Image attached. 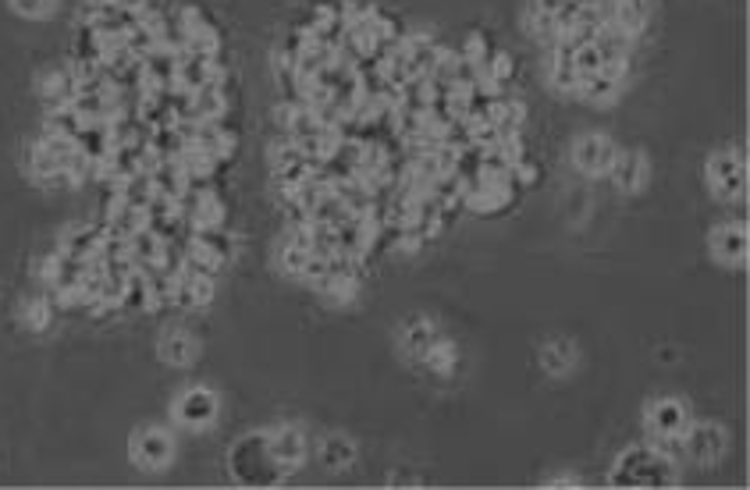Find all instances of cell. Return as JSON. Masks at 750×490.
Masks as SVG:
<instances>
[{
    "mask_svg": "<svg viewBox=\"0 0 750 490\" xmlns=\"http://www.w3.org/2000/svg\"><path fill=\"white\" fill-rule=\"evenodd\" d=\"M676 480H679L676 459L651 448V444H637V448L623 451L615 459V466L608 469V483L612 487H676Z\"/></svg>",
    "mask_w": 750,
    "mask_h": 490,
    "instance_id": "cell-1",
    "label": "cell"
},
{
    "mask_svg": "<svg viewBox=\"0 0 750 490\" xmlns=\"http://www.w3.org/2000/svg\"><path fill=\"white\" fill-rule=\"evenodd\" d=\"M694 416H690V405L679 402V398H658L644 409V427H647V444L665 455H683V434L690 430Z\"/></svg>",
    "mask_w": 750,
    "mask_h": 490,
    "instance_id": "cell-2",
    "label": "cell"
},
{
    "mask_svg": "<svg viewBox=\"0 0 750 490\" xmlns=\"http://www.w3.org/2000/svg\"><path fill=\"white\" fill-rule=\"evenodd\" d=\"M232 476L239 483H253V487H271L274 480L285 476V469L274 462L271 444H267V430L264 434H249L235 444L232 451Z\"/></svg>",
    "mask_w": 750,
    "mask_h": 490,
    "instance_id": "cell-3",
    "label": "cell"
},
{
    "mask_svg": "<svg viewBox=\"0 0 750 490\" xmlns=\"http://www.w3.org/2000/svg\"><path fill=\"white\" fill-rule=\"evenodd\" d=\"M704 182L708 192L722 203H740L747 196V164L736 150H719L711 153L704 164Z\"/></svg>",
    "mask_w": 750,
    "mask_h": 490,
    "instance_id": "cell-4",
    "label": "cell"
},
{
    "mask_svg": "<svg viewBox=\"0 0 750 490\" xmlns=\"http://www.w3.org/2000/svg\"><path fill=\"white\" fill-rule=\"evenodd\" d=\"M128 451H132V462H136L139 469L160 473V469H168L171 462H175V437L160 427H143L132 434Z\"/></svg>",
    "mask_w": 750,
    "mask_h": 490,
    "instance_id": "cell-5",
    "label": "cell"
},
{
    "mask_svg": "<svg viewBox=\"0 0 750 490\" xmlns=\"http://www.w3.org/2000/svg\"><path fill=\"white\" fill-rule=\"evenodd\" d=\"M615 153H619V146L612 143V135L583 132L573 143V164L587 178H608V171L615 164Z\"/></svg>",
    "mask_w": 750,
    "mask_h": 490,
    "instance_id": "cell-6",
    "label": "cell"
},
{
    "mask_svg": "<svg viewBox=\"0 0 750 490\" xmlns=\"http://www.w3.org/2000/svg\"><path fill=\"white\" fill-rule=\"evenodd\" d=\"M82 22H89L104 36H128L139 25V4H132V0H93Z\"/></svg>",
    "mask_w": 750,
    "mask_h": 490,
    "instance_id": "cell-7",
    "label": "cell"
},
{
    "mask_svg": "<svg viewBox=\"0 0 750 490\" xmlns=\"http://www.w3.org/2000/svg\"><path fill=\"white\" fill-rule=\"evenodd\" d=\"M729 437L719 423H690V430L683 434V455H687L694 466H715V462L726 455Z\"/></svg>",
    "mask_w": 750,
    "mask_h": 490,
    "instance_id": "cell-8",
    "label": "cell"
},
{
    "mask_svg": "<svg viewBox=\"0 0 750 490\" xmlns=\"http://www.w3.org/2000/svg\"><path fill=\"white\" fill-rule=\"evenodd\" d=\"M217 412H221V402H217V395L210 388H189L178 395L175 409H171V416H175L178 427L185 430H207L210 423L217 419Z\"/></svg>",
    "mask_w": 750,
    "mask_h": 490,
    "instance_id": "cell-9",
    "label": "cell"
},
{
    "mask_svg": "<svg viewBox=\"0 0 750 490\" xmlns=\"http://www.w3.org/2000/svg\"><path fill=\"white\" fill-rule=\"evenodd\" d=\"M708 249H711V260L722 263V267H743L747 263V249H750V238H747V224H719L711 231L708 238Z\"/></svg>",
    "mask_w": 750,
    "mask_h": 490,
    "instance_id": "cell-10",
    "label": "cell"
},
{
    "mask_svg": "<svg viewBox=\"0 0 750 490\" xmlns=\"http://www.w3.org/2000/svg\"><path fill=\"white\" fill-rule=\"evenodd\" d=\"M402 50H406L409 75H413V79H431L441 54H445V47L434 40L431 32H409V36H402Z\"/></svg>",
    "mask_w": 750,
    "mask_h": 490,
    "instance_id": "cell-11",
    "label": "cell"
},
{
    "mask_svg": "<svg viewBox=\"0 0 750 490\" xmlns=\"http://www.w3.org/2000/svg\"><path fill=\"white\" fill-rule=\"evenodd\" d=\"M626 68H630V64H608V68H601V72L580 75V89H576V96H583L587 103H612L615 96L623 93Z\"/></svg>",
    "mask_w": 750,
    "mask_h": 490,
    "instance_id": "cell-12",
    "label": "cell"
},
{
    "mask_svg": "<svg viewBox=\"0 0 750 490\" xmlns=\"http://www.w3.org/2000/svg\"><path fill=\"white\" fill-rule=\"evenodd\" d=\"M267 444H271L274 462L285 469V476L296 473V469L306 462V437H303V430H296V427L267 430Z\"/></svg>",
    "mask_w": 750,
    "mask_h": 490,
    "instance_id": "cell-13",
    "label": "cell"
},
{
    "mask_svg": "<svg viewBox=\"0 0 750 490\" xmlns=\"http://www.w3.org/2000/svg\"><path fill=\"white\" fill-rule=\"evenodd\" d=\"M548 79L559 93L576 96L580 89V72H576V50L566 40H555L548 47Z\"/></svg>",
    "mask_w": 750,
    "mask_h": 490,
    "instance_id": "cell-14",
    "label": "cell"
},
{
    "mask_svg": "<svg viewBox=\"0 0 750 490\" xmlns=\"http://www.w3.org/2000/svg\"><path fill=\"white\" fill-rule=\"evenodd\" d=\"M608 178H612V185L619 192L633 196V192H640L647 185V157L640 150H619Z\"/></svg>",
    "mask_w": 750,
    "mask_h": 490,
    "instance_id": "cell-15",
    "label": "cell"
},
{
    "mask_svg": "<svg viewBox=\"0 0 750 490\" xmlns=\"http://www.w3.org/2000/svg\"><path fill=\"white\" fill-rule=\"evenodd\" d=\"M217 75H221V64H217V57L192 54V50H182V54H178V75H175L178 89H189V93H196L200 86L214 82Z\"/></svg>",
    "mask_w": 750,
    "mask_h": 490,
    "instance_id": "cell-16",
    "label": "cell"
},
{
    "mask_svg": "<svg viewBox=\"0 0 750 490\" xmlns=\"http://www.w3.org/2000/svg\"><path fill=\"white\" fill-rule=\"evenodd\" d=\"M75 146L79 153L89 160V164H107L114 153V132H111V121H86L75 135Z\"/></svg>",
    "mask_w": 750,
    "mask_h": 490,
    "instance_id": "cell-17",
    "label": "cell"
},
{
    "mask_svg": "<svg viewBox=\"0 0 750 490\" xmlns=\"http://www.w3.org/2000/svg\"><path fill=\"white\" fill-rule=\"evenodd\" d=\"M157 356H160V363H168V366H189L200 359V338L192 331H185V327H175V331H168L160 338Z\"/></svg>",
    "mask_w": 750,
    "mask_h": 490,
    "instance_id": "cell-18",
    "label": "cell"
},
{
    "mask_svg": "<svg viewBox=\"0 0 750 490\" xmlns=\"http://www.w3.org/2000/svg\"><path fill=\"white\" fill-rule=\"evenodd\" d=\"M100 245H104V228H96V224H72L61 235V242H57V253L75 256V260H93L100 253Z\"/></svg>",
    "mask_w": 750,
    "mask_h": 490,
    "instance_id": "cell-19",
    "label": "cell"
},
{
    "mask_svg": "<svg viewBox=\"0 0 750 490\" xmlns=\"http://www.w3.org/2000/svg\"><path fill=\"white\" fill-rule=\"evenodd\" d=\"M175 75H178V54L171 47L160 43L153 54L143 57V79L146 86L153 89H175Z\"/></svg>",
    "mask_w": 750,
    "mask_h": 490,
    "instance_id": "cell-20",
    "label": "cell"
},
{
    "mask_svg": "<svg viewBox=\"0 0 750 490\" xmlns=\"http://www.w3.org/2000/svg\"><path fill=\"white\" fill-rule=\"evenodd\" d=\"M221 79L224 75H217L214 82H207V86H200L192 93V118L196 121H224V114H228V93H224Z\"/></svg>",
    "mask_w": 750,
    "mask_h": 490,
    "instance_id": "cell-21",
    "label": "cell"
},
{
    "mask_svg": "<svg viewBox=\"0 0 750 490\" xmlns=\"http://www.w3.org/2000/svg\"><path fill=\"white\" fill-rule=\"evenodd\" d=\"M29 171H32V178H36L40 185H47V189H75L72 174L64 171V167L57 164L40 143L32 146V153H29Z\"/></svg>",
    "mask_w": 750,
    "mask_h": 490,
    "instance_id": "cell-22",
    "label": "cell"
},
{
    "mask_svg": "<svg viewBox=\"0 0 750 490\" xmlns=\"http://www.w3.org/2000/svg\"><path fill=\"white\" fill-rule=\"evenodd\" d=\"M75 93H79V82H75V72H72V68H57V72L43 75L40 96H43V103H47V111H57V107H68V103L75 100Z\"/></svg>",
    "mask_w": 750,
    "mask_h": 490,
    "instance_id": "cell-23",
    "label": "cell"
},
{
    "mask_svg": "<svg viewBox=\"0 0 750 490\" xmlns=\"http://www.w3.org/2000/svg\"><path fill=\"white\" fill-rule=\"evenodd\" d=\"M438 338H441L438 324H434V320H427V317H413L406 327H402V348H406V356H413V359L427 356Z\"/></svg>",
    "mask_w": 750,
    "mask_h": 490,
    "instance_id": "cell-24",
    "label": "cell"
},
{
    "mask_svg": "<svg viewBox=\"0 0 750 490\" xmlns=\"http://www.w3.org/2000/svg\"><path fill=\"white\" fill-rule=\"evenodd\" d=\"M541 366L548 377H566L576 366V345L566 338H551L541 345Z\"/></svg>",
    "mask_w": 750,
    "mask_h": 490,
    "instance_id": "cell-25",
    "label": "cell"
},
{
    "mask_svg": "<svg viewBox=\"0 0 750 490\" xmlns=\"http://www.w3.org/2000/svg\"><path fill=\"white\" fill-rule=\"evenodd\" d=\"M647 18H651V0H619V4H615L612 25L619 32H626L630 40H637L640 32H644Z\"/></svg>",
    "mask_w": 750,
    "mask_h": 490,
    "instance_id": "cell-26",
    "label": "cell"
},
{
    "mask_svg": "<svg viewBox=\"0 0 750 490\" xmlns=\"http://www.w3.org/2000/svg\"><path fill=\"white\" fill-rule=\"evenodd\" d=\"M356 462V444L345 434H328L320 441V466L331 469V473H342Z\"/></svg>",
    "mask_w": 750,
    "mask_h": 490,
    "instance_id": "cell-27",
    "label": "cell"
},
{
    "mask_svg": "<svg viewBox=\"0 0 750 490\" xmlns=\"http://www.w3.org/2000/svg\"><path fill=\"white\" fill-rule=\"evenodd\" d=\"M72 107L82 114V121H111L114 114V96L111 89L107 93H75Z\"/></svg>",
    "mask_w": 750,
    "mask_h": 490,
    "instance_id": "cell-28",
    "label": "cell"
},
{
    "mask_svg": "<svg viewBox=\"0 0 750 490\" xmlns=\"http://www.w3.org/2000/svg\"><path fill=\"white\" fill-rule=\"evenodd\" d=\"M75 61H86V64L104 61V32H96L89 22H82L79 32H75Z\"/></svg>",
    "mask_w": 750,
    "mask_h": 490,
    "instance_id": "cell-29",
    "label": "cell"
},
{
    "mask_svg": "<svg viewBox=\"0 0 750 490\" xmlns=\"http://www.w3.org/2000/svg\"><path fill=\"white\" fill-rule=\"evenodd\" d=\"M192 238H196L200 245H207L210 253H214L217 260L224 263V267L232 263V256H235V238L228 235L224 228H200V231H192Z\"/></svg>",
    "mask_w": 750,
    "mask_h": 490,
    "instance_id": "cell-30",
    "label": "cell"
},
{
    "mask_svg": "<svg viewBox=\"0 0 750 490\" xmlns=\"http://www.w3.org/2000/svg\"><path fill=\"white\" fill-rule=\"evenodd\" d=\"M118 309H128V313H143V309H150V285H146V277L132 274L125 285V295H121V306Z\"/></svg>",
    "mask_w": 750,
    "mask_h": 490,
    "instance_id": "cell-31",
    "label": "cell"
},
{
    "mask_svg": "<svg viewBox=\"0 0 750 490\" xmlns=\"http://www.w3.org/2000/svg\"><path fill=\"white\" fill-rule=\"evenodd\" d=\"M512 75H516V64H512V57L505 54V50H495V54L484 61V79L491 82V86L505 89L512 82Z\"/></svg>",
    "mask_w": 750,
    "mask_h": 490,
    "instance_id": "cell-32",
    "label": "cell"
},
{
    "mask_svg": "<svg viewBox=\"0 0 750 490\" xmlns=\"http://www.w3.org/2000/svg\"><path fill=\"white\" fill-rule=\"evenodd\" d=\"M82 125H86V121H82V114L75 111L72 103H68V107H57V111L47 114V132L68 135V139H75Z\"/></svg>",
    "mask_w": 750,
    "mask_h": 490,
    "instance_id": "cell-33",
    "label": "cell"
},
{
    "mask_svg": "<svg viewBox=\"0 0 750 490\" xmlns=\"http://www.w3.org/2000/svg\"><path fill=\"white\" fill-rule=\"evenodd\" d=\"M455 359H459V348H455L452 341L438 338L431 345V352H427L420 363H427V370H434V373H452L455 370Z\"/></svg>",
    "mask_w": 750,
    "mask_h": 490,
    "instance_id": "cell-34",
    "label": "cell"
},
{
    "mask_svg": "<svg viewBox=\"0 0 750 490\" xmlns=\"http://www.w3.org/2000/svg\"><path fill=\"white\" fill-rule=\"evenodd\" d=\"M150 146H153V150H157L164 160H175L178 153L185 150L182 135L175 132V125H160V128H153V132H150Z\"/></svg>",
    "mask_w": 750,
    "mask_h": 490,
    "instance_id": "cell-35",
    "label": "cell"
},
{
    "mask_svg": "<svg viewBox=\"0 0 750 490\" xmlns=\"http://www.w3.org/2000/svg\"><path fill=\"white\" fill-rule=\"evenodd\" d=\"M125 47H128V54H132V57H139V61H143L146 54H153V50L160 47V36H157V32H153V29H146L143 22H139L136 29H132V32H128V36H125Z\"/></svg>",
    "mask_w": 750,
    "mask_h": 490,
    "instance_id": "cell-36",
    "label": "cell"
},
{
    "mask_svg": "<svg viewBox=\"0 0 750 490\" xmlns=\"http://www.w3.org/2000/svg\"><path fill=\"white\" fill-rule=\"evenodd\" d=\"M278 256H281V270L285 274H292V277H299L303 274V267H306V260H310V249H303V245H296V242H281V249H278Z\"/></svg>",
    "mask_w": 750,
    "mask_h": 490,
    "instance_id": "cell-37",
    "label": "cell"
},
{
    "mask_svg": "<svg viewBox=\"0 0 750 490\" xmlns=\"http://www.w3.org/2000/svg\"><path fill=\"white\" fill-rule=\"evenodd\" d=\"M50 320H54V306H50L47 299L32 302V306L25 309V324H29L32 331H47V327H50Z\"/></svg>",
    "mask_w": 750,
    "mask_h": 490,
    "instance_id": "cell-38",
    "label": "cell"
},
{
    "mask_svg": "<svg viewBox=\"0 0 750 490\" xmlns=\"http://www.w3.org/2000/svg\"><path fill=\"white\" fill-rule=\"evenodd\" d=\"M11 8H15L18 15H25V18H43V15H50V11L57 8V0H11Z\"/></svg>",
    "mask_w": 750,
    "mask_h": 490,
    "instance_id": "cell-39",
    "label": "cell"
},
{
    "mask_svg": "<svg viewBox=\"0 0 750 490\" xmlns=\"http://www.w3.org/2000/svg\"><path fill=\"white\" fill-rule=\"evenodd\" d=\"M541 487H587L576 473H559V476H544Z\"/></svg>",
    "mask_w": 750,
    "mask_h": 490,
    "instance_id": "cell-40",
    "label": "cell"
}]
</instances>
